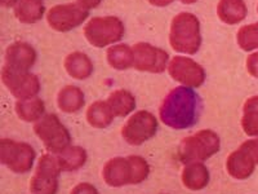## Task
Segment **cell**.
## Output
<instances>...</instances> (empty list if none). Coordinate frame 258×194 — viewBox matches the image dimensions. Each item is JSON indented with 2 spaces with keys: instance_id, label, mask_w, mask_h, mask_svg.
<instances>
[{
  "instance_id": "16",
  "label": "cell",
  "mask_w": 258,
  "mask_h": 194,
  "mask_svg": "<svg viewBox=\"0 0 258 194\" xmlns=\"http://www.w3.org/2000/svg\"><path fill=\"white\" fill-rule=\"evenodd\" d=\"M209 181V172L202 163H190L182 172V182L190 190H200L206 188Z\"/></svg>"
},
{
  "instance_id": "27",
  "label": "cell",
  "mask_w": 258,
  "mask_h": 194,
  "mask_svg": "<svg viewBox=\"0 0 258 194\" xmlns=\"http://www.w3.org/2000/svg\"><path fill=\"white\" fill-rule=\"evenodd\" d=\"M238 44L243 51H253L258 48V24L243 26L238 32Z\"/></svg>"
},
{
  "instance_id": "15",
  "label": "cell",
  "mask_w": 258,
  "mask_h": 194,
  "mask_svg": "<svg viewBox=\"0 0 258 194\" xmlns=\"http://www.w3.org/2000/svg\"><path fill=\"white\" fill-rule=\"evenodd\" d=\"M36 60L34 48L27 43H15L9 45L6 55V66L16 70L27 71Z\"/></svg>"
},
{
  "instance_id": "13",
  "label": "cell",
  "mask_w": 258,
  "mask_h": 194,
  "mask_svg": "<svg viewBox=\"0 0 258 194\" xmlns=\"http://www.w3.org/2000/svg\"><path fill=\"white\" fill-rule=\"evenodd\" d=\"M170 77L186 87H199L206 80V71L191 59L177 56L168 66Z\"/></svg>"
},
{
  "instance_id": "9",
  "label": "cell",
  "mask_w": 258,
  "mask_h": 194,
  "mask_svg": "<svg viewBox=\"0 0 258 194\" xmlns=\"http://www.w3.org/2000/svg\"><path fill=\"white\" fill-rule=\"evenodd\" d=\"M156 129L158 122L155 117L151 113L141 110L129 118L121 129V135L129 144L141 145L155 135Z\"/></svg>"
},
{
  "instance_id": "14",
  "label": "cell",
  "mask_w": 258,
  "mask_h": 194,
  "mask_svg": "<svg viewBox=\"0 0 258 194\" xmlns=\"http://www.w3.org/2000/svg\"><path fill=\"white\" fill-rule=\"evenodd\" d=\"M255 165H257V162L244 144L238 150H235L234 153L230 154L227 163H226L229 174L238 180L249 177L254 171Z\"/></svg>"
},
{
  "instance_id": "12",
  "label": "cell",
  "mask_w": 258,
  "mask_h": 194,
  "mask_svg": "<svg viewBox=\"0 0 258 194\" xmlns=\"http://www.w3.org/2000/svg\"><path fill=\"white\" fill-rule=\"evenodd\" d=\"M169 56L165 51L147 43H138L133 47V68L150 73H163Z\"/></svg>"
},
{
  "instance_id": "19",
  "label": "cell",
  "mask_w": 258,
  "mask_h": 194,
  "mask_svg": "<svg viewBox=\"0 0 258 194\" xmlns=\"http://www.w3.org/2000/svg\"><path fill=\"white\" fill-rule=\"evenodd\" d=\"M16 17L24 24L38 22L44 15V6L41 0H18L15 8Z\"/></svg>"
},
{
  "instance_id": "30",
  "label": "cell",
  "mask_w": 258,
  "mask_h": 194,
  "mask_svg": "<svg viewBox=\"0 0 258 194\" xmlns=\"http://www.w3.org/2000/svg\"><path fill=\"white\" fill-rule=\"evenodd\" d=\"M245 148L250 152V154L253 156V158L255 159L258 165V138H253V140H248V141L244 142Z\"/></svg>"
},
{
  "instance_id": "23",
  "label": "cell",
  "mask_w": 258,
  "mask_h": 194,
  "mask_svg": "<svg viewBox=\"0 0 258 194\" xmlns=\"http://www.w3.org/2000/svg\"><path fill=\"white\" fill-rule=\"evenodd\" d=\"M16 112L22 121H38L44 113V103L38 97H30L16 104Z\"/></svg>"
},
{
  "instance_id": "24",
  "label": "cell",
  "mask_w": 258,
  "mask_h": 194,
  "mask_svg": "<svg viewBox=\"0 0 258 194\" xmlns=\"http://www.w3.org/2000/svg\"><path fill=\"white\" fill-rule=\"evenodd\" d=\"M107 61L117 70L133 68V48L125 44L114 45L107 51Z\"/></svg>"
},
{
  "instance_id": "35",
  "label": "cell",
  "mask_w": 258,
  "mask_h": 194,
  "mask_svg": "<svg viewBox=\"0 0 258 194\" xmlns=\"http://www.w3.org/2000/svg\"><path fill=\"white\" fill-rule=\"evenodd\" d=\"M257 9H258V8H257Z\"/></svg>"
},
{
  "instance_id": "3",
  "label": "cell",
  "mask_w": 258,
  "mask_h": 194,
  "mask_svg": "<svg viewBox=\"0 0 258 194\" xmlns=\"http://www.w3.org/2000/svg\"><path fill=\"white\" fill-rule=\"evenodd\" d=\"M169 41L177 52L187 55L197 53L202 43L199 20L191 13H179L176 16L170 26Z\"/></svg>"
},
{
  "instance_id": "34",
  "label": "cell",
  "mask_w": 258,
  "mask_h": 194,
  "mask_svg": "<svg viewBox=\"0 0 258 194\" xmlns=\"http://www.w3.org/2000/svg\"><path fill=\"white\" fill-rule=\"evenodd\" d=\"M181 2L185 4H192V3H195L197 0H181Z\"/></svg>"
},
{
  "instance_id": "18",
  "label": "cell",
  "mask_w": 258,
  "mask_h": 194,
  "mask_svg": "<svg viewBox=\"0 0 258 194\" xmlns=\"http://www.w3.org/2000/svg\"><path fill=\"white\" fill-rule=\"evenodd\" d=\"M217 13L225 24H239L246 16L245 3L243 0H221Z\"/></svg>"
},
{
  "instance_id": "22",
  "label": "cell",
  "mask_w": 258,
  "mask_h": 194,
  "mask_svg": "<svg viewBox=\"0 0 258 194\" xmlns=\"http://www.w3.org/2000/svg\"><path fill=\"white\" fill-rule=\"evenodd\" d=\"M107 104L111 108L115 117H125L136 108L135 97L124 89H119L111 93Z\"/></svg>"
},
{
  "instance_id": "29",
  "label": "cell",
  "mask_w": 258,
  "mask_h": 194,
  "mask_svg": "<svg viewBox=\"0 0 258 194\" xmlns=\"http://www.w3.org/2000/svg\"><path fill=\"white\" fill-rule=\"evenodd\" d=\"M71 194H98V191L91 184H79L74 188Z\"/></svg>"
},
{
  "instance_id": "10",
  "label": "cell",
  "mask_w": 258,
  "mask_h": 194,
  "mask_svg": "<svg viewBox=\"0 0 258 194\" xmlns=\"http://www.w3.org/2000/svg\"><path fill=\"white\" fill-rule=\"evenodd\" d=\"M88 9L79 4H61L53 7L48 12V24L56 31H69V30L82 25L88 17Z\"/></svg>"
},
{
  "instance_id": "21",
  "label": "cell",
  "mask_w": 258,
  "mask_h": 194,
  "mask_svg": "<svg viewBox=\"0 0 258 194\" xmlns=\"http://www.w3.org/2000/svg\"><path fill=\"white\" fill-rule=\"evenodd\" d=\"M84 105V94L77 87L68 85L58 94L59 109L66 113H75Z\"/></svg>"
},
{
  "instance_id": "32",
  "label": "cell",
  "mask_w": 258,
  "mask_h": 194,
  "mask_svg": "<svg viewBox=\"0 0 258 194\" xmlns=\"http://www.w3.org/2000/svg\"><path fill=\"white\" fill-rule=\"evenodd\" d=\"M150 3L153 4V6L156 7H165V6H169L173 0H149Z\"/></svg>"
},
{
  "instance_id": "8",
  "label": "cell",
  "mask_w": 258,
  "mask_h": 194,
  "mask_svg": "<svg viewBox=\"0 0 258 194\" xmlns=\"http://www.w3.org/2000/svg\"><path fill=\"white\" fill-rule=\"evenodd\" d=\"M58 159L45 154L39 159L38 167L30 182L34 194H56L58 189V176L61 172Z\"/></svg>"
},
{
  "instance_id": "26",
  "label": "cell",
  "mask_w": 258,
  "mask_h": 194,
  "mask_svg": "<svg viewBox=\"0 0 258 194\" xmlns=\"http://www.w3.org/2000/svg\"><path fill=\"white\" fill-rule=\"evenodd\" d=\"M241 126L248 136L258 135V96L250 97L249 100H246Z\"/></svg>"
},
{
  "instance_id": "7",
  "label": "cell",
  "mask_w": 258,
  "mask_h": 194,
  "mask_svg": "<svg viewBox=\"0 0 258 194\" xmlns=\"http://www.w3.org/2000/svg\"><path fill=\"white\" fill-rule=\"evenodd\" d=\"M35 152L25 142L3 138L0 142V161L13 172H27L32 167Z\"/></svg>"
},
{
  "instance_id": "6",
  "label": "cell",
  "mask_w": 258,
  "mask_h": 194,
  "mask_svg": "<svg viewBox=\"0 0 258 194\" xmlns=\"http://www.w3.org/2000/svg\"><path fill=\"white\" fill-rule=\"evenodd\" d=\"M34 131L52 153H62L70 145V133L54 114L41 118L34 127Z\"/></svg>"
},
{
  "instance_id": "11",
  "label": "cell",
  "mask_w": 258,
  "mask_h": 194,
  "mask_svg": "<svg viewBox=\"0 0 258 194\" xmlns=\"http://www.w3.org/2000/svg\"><path fill=\"white\" fill-rule=\"evenodd\" d=\"M2 74H3V82L7 85V88L11 91L13 96L21 100L34 97L40 89L38 78L27 71L16 70L9 66H4Z\"/></svg>"
},
{
  "instance_id": "17",
  "label": "cell",
  "mask_w": 258,
  "mask_h": 194,
  "mask_svg": "<svg viewBox=\"0 0 258 194\" xmlns=\"http://www.w3.org/2000/svg\"><path fill=\"white\" fill-rule=\"evenodd\" d=\"M64 69L75 79H87L93 71V64L84 53L74 52L64 60Z\"/></svg>"
},
{
  "instance_id": "5",
  "label": "cell",
  "mask_w": 258,
  "mask_h": 194,
  "mask_svg": "<svg viewBox=\"0 0 258 194\" xmlns=\"http://www.w3.org/2000/svg\"><path fill=\"white\" fill-rule=\"evenodd\" d=\"M84 35L92 45L102 48L120 40L124 35V25L116 17L92 18L85 26Z\"/></svg>"
},
{
  "instance_id": "25",
  "label": "cell",
  "mask_w": 258,
  "mask_h": 194,
  "mask_svg": "<svg viewBox=\"0 0 258 194\" xmlns=\"http://www.w3.org/2000/svg\"><path fill=\"white\" fill-rule=\"evenodd\" d=\"M62 171H75L82 167L87 161L85 150L79 147H69L57 157Z\"/></svg>"
},
{
  "instance_id": "20",
  "label": "cell",
  "mask_w": 258,
  "mask_h": 194,
  "mask_svg": "<svg viewBox=\"0 0 258 194\" xmlns=\"http://www.w3.org/2000/svg\"><path fill=\"white\" fill-rule=\"evenodd\" d=\"M114 118L115 115L107 101L106 103L97 101L93 105H91L87 112V119H88L89 124L96 128H105V127L110 126Z\"/></svg>"
},
{
  "instance_id": "28",
  "label": "cell",
  "mask_w": 258,
  "mask_h": 194,
  "mask_svg": "<svg viewBox=\"0 0 258 194\" xmlns=\"http://www.w3.org/2000/svg\"><path fill=\"white\" fill-rule=\"evenodd\" d=\"M246 69L250 75L254 78H258V52L253 53L246 60Z\"/></svg>"
},
{
  "instance_id": "1",
  "label": "cell",
  "mask_w": 258,
  "mask_h": 194,
  "mask_svg": "<svg viewBox=\"0 0 258 194\" xmlns=\"http://www.w3.org/2000/svg\"><path fill=\"white\" fill-rule=\"evenodd\" d=\"M202 100L191 87H177L170 91L160 106V118L167 126L174 129H185L199 119Z\"/></svg>"
},
{
  "instance_id": "4",
  "label": "cell",
  "mask_w": 258,
  "mask_h": 194,
  "mask_svg": "<svg viewBox=\"0 0 258 194\" xmlns=\"http://www.w3.org/2000/svg\"><path fill=\"white\" fill-rule=\"evenodd\" d=\"M220 150V137L213 131H200L185 138L178 149V158L182 163L190 165L198 161H206Z\"/></svg>"
},
{
  "instance_id": "2",
  "label": "cell",
  "mask_w": 258,
  "mask_h": 194,
  "mask_svg": "<svg viewBox=\"0 0 258 194\" xmlns=\"http://www.w3.org/2000/svg\"><path fill=\"white\" fill-rule=\"evenodd\" d=\"M150 167L141 157L114 158L106 163L103 177L110 186H123L126 184H140L147 177Z\"/></svg>"
},
{
  "instance_id": "33",
  "label": "cell",
  "mask_w": 258,
  "mask_h": 194,
  "mask_svg": "<svg viewBox=\"0 0 258 194\" xmlns=\"http://www.w3.org/2000/svg\"><path fill=\"white\" fill-rule=\"evenodd\" d=\"M0 3H2L3 7H12L15 4H17L18 2L17 0H0Z\"/></svg>"
},
{
  "instance_id": "31",
  "label": "cell",
  "mask_w": 258,
  "mask_h": 194,
  "mask_svg": "<svg viewBox=\"0 0 258 194\" xmlns=\"http://www.w3.org/2000/svg\"><path fill=\"white\" fill-rule=\"evenodd\" d=\"M101 2H102V0H78V4L82 6L83 8L85 9H92V8H96Z\"/></svg>"
}]
</instances>
